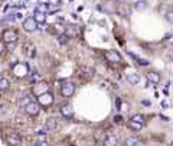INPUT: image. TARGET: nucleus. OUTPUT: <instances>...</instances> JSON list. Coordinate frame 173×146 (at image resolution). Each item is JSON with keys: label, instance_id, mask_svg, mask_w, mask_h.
Segmentation results:
<instances>
[{"label": "nucleus", "instance_id": "28", "mask_svg": "<svg viewBox=\"0 0 173 146\" xmlns=\"http://www.w3.org/2000/svg\"><path fill=\"white\" fill-rule=\"evenodd\" d=\"M33 146H49V143L46 140H43V139H38L33 143Z\"/></svg>", "mask_w": 173, "mask_h": 146}, {"label": "nucleus", "instance_id": "5", "mask_svg": "<svg viewBox=\"0 0 173 146\" xmlns=\"http://www.w3.org/2000/svg\"><path fill=\"white\" fill-rule=\"evenodd\" d=\"M4 140H6L7 146H20L22 145V139H20V136H19L17 133H10V135H7Z\"/></svg>", "mask_w": 173, "mask_h": 146}, {"label": "nucleus", "instance_id": "22", "mask_svg": "<svg viewBox=\"0 0 173 146\" xmlns=\"http://www.w3.org/2000/svg\"><path fill=\"white\" fill-rule=\"evenodd\" d=\"M130 120H133V122H136V123H140V125H143V126H144V123H146V119H144L143 114H134Z\"/></svg>", "mask_w": 173, "mask_h": 146}, {"label": "nucleus", "instance_id": "21", "mask_svg": "<svg viewBox=\"0 0 173 146\" xmlns=\"http://www.w3.org/2000/svg\"><path fill=\"white\" fill-rule=\"evenodd\" d=\"M128 9H130L128 4H120V6H118V13L123 15V16H128V13H130Z\"/></svg>", "mask_w": 173, "mask_h": 146}, {"label": "nucleus", "instance_id": "17", "mask_svg": "<svg viewBox=\"0 0 173 146\" xmlns=\"http://www.w3.org/2000/svg\"><path fill=\"white\" fill-rule=\"evenodd\" d=\"M10 88V80L7 77H0V91H7Z\"/></svg>", "mask_w": 173, "mask_h": 146}, {"label": "nucleus", "instance_id": "24", "mask_svg": "<svg viewBox=\"0 0 173 146\" xmlns=\"http://www.w3.org/2000/svg\"><path fill=\"white\" fill-rule=\"evenodd\" d=\"M128 54H130V56H131L133 59H136V61H137L140 65H149V61H147V59H141V58H138L137 55L131 54V52H128Z\"/></svg>", "mask_w": 173, "mask_h": 146}, {"label": "nucleus", "instance_id": "27", "mask_svg": "<svg viewBox=\"0 0 173 146\" xmlns=\"http://www.w3.org/2000/svg\"><path fill=\"white\" fill-rule=\"evenodd\" d=\"M68 41H69V38L65 36V35H59V36H58V43H59V45H67Z\"/></svg>", "mask_w": 173, "mask_h": 146}, {"label": "nucleus", "instance_id": "35", "mask_svg": "<svg viewBox=\"0 0 173 146\" xmlns=\"http://www.w3.org/2000/svg\"><path fill=\"white\" fill-rule=\"evenodd\" d=\"M3 49H4V46H3V43H1V42H0V54H1V52H3Z\"/></svg>", "mask_w": 173, "mask_h": 146}, {"label": "nucleus", "instance_id": "16", "mask_svg": "<svg viewBox=\"0 0 173 146\" xmlns=\"http://www.w3.org/2000/svg\"><path fill=\"white\" fill-rule=\"evenodd\" d=\"M32 101H35L33 97L28 94V95H23L22 98H19V101H17V103H19V106H20V107H23V109H25V107H26L28 104H30Z\"/></svg>", "mask_w": 173, "mask_h": 146}, {"label": "nucleus", "instance_id": "34", "mask_svg": "<svg viewBox=\"0 0 173 146\" xmlns=\"http://www.w3.org/2000/svg\"><path fill=\"white\" fill-rule=\"evenodd\" d=\"M163 94H164V95H169V90H167V87L163 88Z\"/></svg>", "mask_w": 173, "mask_h": 146}, {"label": "nucleus", "instance_id": "36", "mask_svg": "<svg viewBox=\"0 0 173 146\" xmlns=\"http://www.w3.org/2000/svg\"><path fill=\"white\" fill-rule=\"evenodd\" d=\"M169 146H173V142H170V143H169Z\"/></svg>", "mask_w": 173, "mask_h": 146}, {"label": "nucleus", "instance_id": "23", "mask_svg": "<svg viewBox=\"0 0 173 146\" xmlns=\"http://www.w3.org/2000/svg\"><path fill=\"white\" fill-rule=\"evenodd\" d=\"M128 127L131 129V130H136V132H138V130H141V129H143V125L136 123V122H133V120H128Z\"/></svg>", "mask_w": 173, "mask_h": 146}, {"label": "nucleus", "instance_id": "29", "mask_svg": "<svg viewBox=\"0 0 173 146\" xmlns=\"http://www.w3.org/2000/svg\"><path fill=\"white\" fill-rule=\"evenodd\" d=\"M166 20H167L169 23H173V10H167V13H166Z\"/></svg>", "mask_w": 173, "mask_h": 146}, {"label": "nucleus", "instance_id": "10", "mask_svg": "<svg viewBox=\"0 0 173 146\" xmlns=\"http://www.w3.org/2000/svg\"><path fill=\"white\" fill-rule=\"evenodd\" d=\"M59 110H61L62 117H65V119H68V120L74 117V110H72V107H71L69 104H62Z\"/></svg>", "mask_w": 173, "mask_h": 146}, {"label": "nucleus", "instance_id": "33", "mask_svg": "<svg viewBox=\"0 0 173 146\" xmlns=\"http://www.w3.org/2000/svg\"><path fill=\"white\" fill-rule=\"evenodd\" d=\"M116 103H117V104H116V106H117V110L120 111V107H121V100H120V98H117V100H116Z\"/></svg>", "mask_w": 173, "mask_h": 146}, {"label": "nucleus", "instance_id": "1", "mask_svg": "<svg viewBox=\"0 0 173 146\" xmlns=\"http://www.w3.org/2000/svg\"><path fill=\"white\" fill-rule=\"evenodd\" d=\"M32 91H33L35 95H42V94H45V93L49 91V84L46 83V81H39L38 84H35L33 88H32Z\"/></svg>", "mask_w": 173, "mask_h": 146}, {"label": "nucleus", "instance_id": "12", "mask_svg": "<svg viewBox=\"0 0 173 146\" xmlns=\"http://www.w3.org/2000/svg\"><path fill=\"white\" fill-rule=\"evenodd\" d=\"M64 35L68 36V38L78 36V28H77L75 25H67V26H65V33H64Z\"/></svg>", "mask_w": 173, "mask_h": 146}, {"label": "nucleus", "instance_id": "32", "mask_svg": "<svg viewBox=\"0 0 173 146\" xmlns=\"http://www.w3.org/2000/svg\"><path fill=\"white\" fill-rule=\"evenodd\" d=\"M167 59H169V61H172L173 62V51H169V52H167Z\"/></svg>", "mask_w": 173, "mask_h": 146}, {"label": "nucleus", "instance_id": "7", "mask_svg": "<svg viewBox=\"0 0 173 146\" xmlns=\"http://www.w3.org/2000/svg\"><path fill=\"white\" fill-rule=\"evenodd\" d=\"M39 110H40V106H39L38 101H32L30 104H28V106L25 107V111H26L28 116H36V114L39 113Z\"/></svg>", "mask_w": 173, "mask_h": 146}, {"label": "nucleus", "instance_id": "13", "mask_svg": "<svg viewBox=\"0 0 173 146\" xmlns=\"http://www.w3.org/2000/svg\"><path fill=\"white\" fill-rule=\"evenodd\" d=\"M33 20L39 25H43L45 22H46V13H43V12H39V10H35V15H33Z\"/></svg>", "mask_w": 173, "mask_h": 146}, {"label": "nucleus", "instance_id": "31", "mask_svg": "<svg viewBox=\"0 0 173 146\" xmlns=\"http://www.w3.org/2000/svg\"><path fill=\"white\" fill-rule=\"evenodd\" d=\"M114 122H116V123H123V117H121L120 114H117V116L114 117Z\"/></svg>", "mask_w": 173, "mask_h": 146}, {"label": "nucleus", "instance_id": "4", "mask_svg": "<svg viewBox=\"0 0 173 146\" xmlns=\"http://www.w3.org/2000/svg\"><path fill=\"white\" fill-rule=\"evenodd\" d=\"M17 35L16 31H13V29H6L4 32H3V41L4 42H7V43H15L17 41Z\"/></svg>", "mask_w": 173, "mask_h": 146}, {"label": "nucleus", "instance_id": "3", "mask_svg": "<svg viewBox=\"0 0 173 146\" xmlns=\"http://www.w3.org/2000/svg\"><path fill=\"white\" fill-rule=\"evenodd\" d=\"M38 103H40L42 107H49L53 103V94L51 91H48L45 94H42V95H39L38 97Z\"/></svg>", "mask_w": 173, "mask_h": 146}, {"label": "nucleus", "instance_id": "20", "mask_svg": "<svg viewBox=\"0 0 173 146\" xmlns=\"http://www.w3.org/2000/svg\"><path fill=\"white\" fill-rule=\"evenodd\" d=\"M127 80H128V83L133 84V85H137L138 83H140V77H138L137 74H128V75H127Z\"/></svg>", "mask_w": 173, "mask_h": 146}, {"label": "nucleus", "instance_id": "11", "mask_svg": "<svg viewBox=\"0 0 173 146\" xmlns=\"http://www.w3.org/2000/svg\"><path fill=\"white\" fill-rule=\"evenodd\" d=\"M104 146H117V137L116 135L113 133H105V137H104Z\"/></svg>", "mask_w": 173, "mask_h": 146}, {"label": "nucleus", "instance_id": "14", "mask_svg": "<svg viewBox=\"0 0 173 146\" xmlns=\"http://www.w3.org/2000/svg\"><path fill=\"white\" fill-rule=\"evenodd\" d=\"M39 81H42V80H40V73L36 71V70H33L32 73L29 74V83H30L32 85H35V84H38Z\"/></svg>", "mask_w": 173, "mask_h": 146}, {"label": "nucleus", "instance_id": "37", "mask_svg": "<svg viewBox=\"0 0 173 146\" xmlns=\"http://www.w3.org/2000/svg\"><path fill=\"white\" fill-rule=\"evenodd\" d=\"M52 1H59V0H52Z\"/></svg>", "mask_w": 173, "mask_h": 146}, {"label": "nucleus", "instance_id": "30", "mask_svg": "<svg viewBox=\"0 0 173 146\" xmlns=\"http://www.w3.org/2000/svg\"><path fill=\"white\" fill-rule=\"evenodd\" d=\"M141 104H143V106H146V107H150V106H152L150 100H141Z\"/></svg>", "mask_w": 173, "mask_h": 146}, {"label": "nucleus", "instance_id": "19", "mask_svg": "<svg viewBox=\"0 0 173 146\" xmlns=\"http://www.w3.org/2000/svg\"><path fill=\"white\" fill-rule=\"evenodd\" d=\"M138 145V136H128L125 139V146H137Z\"/></svg>", "mask_w": 173, "mask_h": 146}, {"label": "nucleus", "instance_id": "38", "mask_svg": "<svg viewBox=\"0 0 173 146\" xmlns=\"http://www.w3.org/2000/svg\"><path fill=\"white\" fill-rule=\"evenodd\" d=\"M69 1H74V0H69Z\"/></svg>", "mask_w": 173, "mask_h": 146}, {"label": "nucleus", "instance_id": "15", "mask_svg": "<svg viewBox=\"0 0 173 146\" xmlns=\"http://www.w3.org/2000/svg\"><path fill=\"white\" fill-rule=\"evenodd\" d=\"M45 129L46 130H56L58 129V120L55 117H49L45 123Z\"/></svg>", "mask_w": 173, "mask_h": 146}, {"label": "nucleus", "instance_id": "26", "mask_svg": "<svg viewBox=\"0 0 173 146\" xmlns=\"http://www.w3.org/2000/svg\"><path fill=\"white\" fill-rule=\"evenodd\" d=\"M105 133H107V132H104V130H98V132L95 133V139H97V140H100V142H104Z\"/></svg>", "mask_w": 173, "mask_h": 146}, {"label": "nucleus", "instance_id": "18", "mask_svg": "<svg viewBox=\"0 0 173 146\" xmlns=\"http://www.w3.org/2000/svg\"><path fill=\"white\" fill-rule=\"evenodd\" d=\"M147 80L153 84H159L160 83V74H157L156 71H149L147 73Z\"/></svg>", "mask_w": 173, "mask_h": 146}, {"label": "nucleus", "instance_id": "2", "mask_svg": "<svg viewBox=\"0 0 173 146\" xmlns=\"http://www.w3.org/2000/svg\"><path fill=\"white\" fill-rule=\"evenodd\" d=\"M75 94V85L72 83H64L61 87V95L65 98H71Z\"/></svg>", "mask_w": 173, "mask_h": 146}, {"label": "nucleus", "instance_id": "8", "mask_svg": "<svg viewBox=\"0 0 173 146\" xmlns=\"http://www.w3.org/2000/svg\"><path fill=\"white\" fill-rule=\"evenodd\" d=\"M105 58H107V61H110L113 64H120L121 62V55L117 51H107L105 52Z\"/></svg>", "mask_w": 173, "mask_h": 146}, {"label": "nucleus", "instance_id": "9", "mask_svg": "<svg viewBox=\"0 0 173 146\" xmlns=\"http://www.w3.org/2000/svg\"><path fill=\"white\" fill-rule=\"evenodd\" d=\"M79 77L82 78V80H91L92 77H94V70L91 68V67H82L81 70H79Z\"/></svg>", "mask_w": 173, "mask_h": 146}, {"label": "nucleus", "instance_id": "25", "mask_svg": "<svg viewBox=\"0 0 173 146\" xmlns=\"http://www.w3.org/2000/svg\"><path fill=\"white\" fill-rule=\"evenodd\" d=\"M147 7V3L144 1V0H140V1H137L136 4H134V9L136 10H144Z\"/></svg>", "mask_w": 173, "mask_h": 146}, {"label": "nucleus", "instance_id": "6", "mask_svg": "<svg viewBox=\"0 0 173 146\" xmlns=\"http://www.w3.org/2000/svg\"><path fill=\"white\" fill-rule=\"evenodd\" d=\"M23 29L26 32H35L38 31V23L33 20V18H26L23 22Z\"/></svg>", "mask_w": 173, "mask_h": 146}]
</instances>
